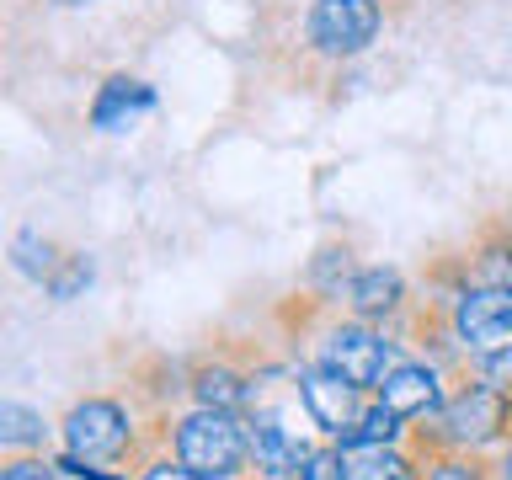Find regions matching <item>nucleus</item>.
<instances>
[{
    "mask_svg": "<svg viewBox=\"0 0 512 480\" xmlns=\"http://www.w3.org/2000/svg\"><path fill=\"white\" fill-rule=\"evenodd\" d=\"M59 443H64V454L139 475V464L150 459V443H166V432L139 427V416L118 395H86L59 416Z\"/></svg>",
    "mask_w": 512,
    "mask_h": 480,
    "instance_id": "1",
    "label": "nucleus"
},
{
    "mask_svg": "<svg viewBox=\"0 0 512 480\" xmlns=\"http://www.w3.org/2000/svg\"><path fill=\"white\" fill-rule=\"evenodd\" d=\"M411 448H496V443H512V395L496 390V384L464 374V384H454L443 400L438 416L427 422H411Z\"/></svg>",
    "mask_w": 512,
    "mask_h": 480,
    "instance_id": "2",
    "label": "nucleus"
},
{
    "mask_svg": "<svg viewBox=\"0 0 512 480\" xmlns=\"http://www.w3.org/2000/svg\"><path fill=\"white\" fill-rule=\"evenodd\" d=\"M166 448L187 464V470H198L208 480H246V470H251V422L240 411L192 406L171 422Z\"/></svg>",
    "mask_w": 512,
    "mask_h": 480,
    "instance_id": "3",
    "label": "nucleus"
},
{
    "mask_svg": "<svg viewBox=\"0 0 512 480\" xmlns=\"http://www.w3.org/2000/svg\"><path fill=\"white\" fill-rule=\"evenodd\" d=\"M310 363H326L336 374H347L352 384L363 390H379L384 374L400 363V342L374 320H358V315H331L315 336V358Z\"/></svg>",
    "mask_w": 512,
    "mask_h": 480,
    "instance_id": "4",
    "label": "nucleus"
},
{
    "mask_svg": "<svg viewBox=\"0 0 512 480\" xmlns=\"http://www.w3.org/2000/svg\"><path fill=\"white\" fill-rule=\"evenodd\" d=\"M384 27L379 0H310L304 11V48L320 59H358Z\"/></svg>",
    "mask_w": 512,
    "mask_h": 480,
    "instance_id": "5",
    "label": "nucleus"
},
{
    "mask_svg": "<svg viewBox=\"0 0 512 480\" xmlns=\"http://www.w3.org/2000/svg\"><path fill=\"white\" fill-rule=\"evenodd\" d=\"M294 400H299L304 422H310L326 443H336L342 432L358 427V416L368 411L374 390L352 384L347 374H336V368H326V363H304L294 374Z\"/></svg>",
    "mask_w": 512,
    "mask_h": 480,
    "instance_id": "6",
    "label": "nucleus"
},
{
    "mask_svg": "<svg viewBox=\"0 0 512 480\" xmlns=\"http://www.w3.org/2000/svg\"><path fill=\"white\" fill-rule=\"evenodd\" d=\"M448 320H454L464 358L507 347L512 342V283H470L454 304H448Z\"/></svg>",
    "mask_w": 512,
    "mask_h": 480,
    "instance_id": "7",
    "label": "nucleus"
},
{
    "mask_svg": "<svg viewBox=\"0 0 512 480\" xmlns=\"http://www.w3.org/2000/svg\"><path fill=\"white\" fill-rule=\"evenodd\" d=\"M246 422H251V470L272 475V480H299V470L315 454V443L299 427H288V416L272 406H251Z\"/></svg>",
    "mask_w": 512,
    "mask_h": 480,
    "instance_id": "8",
    "label": "nucleus"
},
{
    "mask_svg": "<svg viewBox=\"0 0 512 480\" xmlns=\"http://www.w3.org/2000/svg\"><path fill=\"white\" fill-rule=\"evenodd\" d=\"M256 395H262V368H246V363L224 358V352L187 363V400H192V406L240 411V416H246L256 406Z\"/></svg>",
    "mask_w": 512,
    "mask_h": 480,
    "instance_id": "9",
    "label": "nucleus"
},
{
    "mask_svg": "<svg viewBox=\"0 0 512 480\" xmlns=\"http://www.w3.org/2000/svg\"><path fill=\"white\" fill-rule=\"evenodd\" d=\"M374 400H384V406L395 416H406V422H427V416H438L443 400H448L443 368L427 363V358H400L374 390Z\"/></svg>",
    "mask_w": 512,
    "mask_h": 480,
    "instance_id": "10",
    "label": "nucleus"
},
{
    "mask_svg": "<svg viewBox=\"0 0 512 480\" xmlns=\"http://www.w3.org/2000/svg\"><path fill=\"white\" fill-rule=\"evenodd\" d=\"M411 310V283H406V272L400 267H358V278H352L347 288V315H358V320H374V326L390 331L395 320H406Z\"/></svg>",
    "mask_w": 512,
    "mask_h": 480,
    "instance_id": "11",
    "label": "nucleus"
},
{
    "mask_svg": "<svg viewBox=\"0 0 512 480\" xmlns=\"http://www.w3.org/2000/svg\"><path fill=\"white\" fill-rule=\"evenodd\" d=\"M155 107H160V96H155L150 80L118 70V75H107L102 86H96L86 118H91V128H102V134H123V128H134L144 112H155Z\"/></svg>",
    "mask_w": 512,
    "mask_h": 480,
    "instance_id": "12",
    "label": "nucleus"
},
{
    "mask_svg": "<svg viewBox=\"0 0 512 480\" xmlns=\"http://www.w3.org/2000/svg\"><path fill=\"white\" fill-rule=\"evenodd\" d=\"M358 278V256H352L347 240H326L310 256V272H304V288L315 294V304H347V288Z\"/></svg>",
    "mask_w": 512,
    "mask_h": 480,
    "instance_id": "13",
    "label": "nucleus"
},
{
    "mask_svg": "<svg viewBox=\"0 0 512 480\" xmlns=\"http://www.w3.org/2000/svg\"><path fill=\"white\" fill-rule=\"evenodd\" d=\"M347 459V480H422V459L411 443H390V448H342Z\"/></svg>",
    "mask_w": 512,
    "mask_h": 480,
    "instance_id": "14",
    "label": "nucleus"
},
{
    "mask_svg": "<svg viewBox=\"0 0 512 480\" xmlns=\"http://www.w3.org/2000/svg\"><path fill=\"white\" fill-rule=\"evenodd\" d=\"M54 422L43 411L22 406V400H0V448L6 454H43L48 438H54Z\"/></svg>",
    "mask_w": 512,
    "mask_h": 480,
    "instance_id": "15",
    "label": "nucleus"
},
{
    "mask_svg": "<svg viewBox=\"0 0 512 480\" xmlns=\"http://www.w3.org/2000/svg\"><path fill=\"white\" fill-rule=\"evenodd\" d=\"M464 272H470V283H512V230L507 224L491 219L475 235L470 256H464Z\"/></svg>",
    "mask_w": 512,
    "mask_h": 480,
    "instance_id": "16",
    "label": "nucleus"
},
{
    "mask_svg": "<svg viewBox=\"0 0 512 480\" xmlns=\"http://www.w3.org/2000/svg\"><path fill=\"white\" fill-rule=\"evenodd\" d=\"M411 438V422L406 416H395L384 400H368V411L358 416V427L342 432L336 448H390V443H406Z\"/></svg>",
    "mask_w": 512,
    "mask_h": 480,
    "instance_id": "17",
    "label": "nucleus"
},
{
    "mask_svg": "<svg viewBox=\"0 0 512 480\" xmlns=\"http://www.w3.org/2000/svg\"><path fill=\"white\" fill-rule=\"evenodd\" d=\"M422 480H496V464H486L470 448H416Z\"/></svg>",
    "mask_w": 512,
    "mask_h": 480,
    "instance_id": "18",
    "label": "nucleus"
},
{
    "mask_svg": "<svg viewBox=\"0 0 512 480\" xmlns=\"http://www.w3.org/2000/svg\"><path fill=\"white\" fill-rule=\"evenodd\" d=\"M59 256H64V251H59L43 230H16V240H11V267L22 272L27 283H38V288L48 283V272L59 267Z\"/></svg>",
    "mask_w": 512,
    "mask_h": 480,
    "instance_id": "19",
    "label": "nucleus"
},
{
    "mask_svg": "<svg viewBox=\"0 0 512 480\" xmlns=\"http://www.w3.org/2000/svg\"><path fill=\"white\" fill-rule=\"evenodd\" d=\"M96 283V262L86 251H64L59 256V267L48 272V283H43V294L54 299V304H70V299H80L86 288Z\"/></svg>",
    "mask_w": 512,
    "mask_h": 480,
    "instance_id": "20",
    "label": "nucleus"
},
{
    "mask_svg": "<svg viewBox=\"0 0 512 480\" xmlns=\"http://www.w3.org/2000/svg\"><path fill=\"white\" fill-rule=\"evenodd\" d=\"M0 480H70L59 470V459H43V454H6L0 464Z\"/></svg>",
    "mask_w": 512,
    "mask_h": 480,
    "instance_id": "21",
    "label": "nucleus"
},
{
    "mask_svg": "<svg viewBox=\"0 0 512 480\" xmlns=\"http://www.w3.org/2000/svg\"><path fill=\"white\" fill-rule=\"evenodd\" d=\"M464 368H470L475 379H486V384H496V390H507V395H512V342H507V347L480 352V358H470Z\"/></svg>",
    "mask_w": 512,
    "mask_h": 480,
    "instance_id": "22",
    "label": "nucleus"
},
{
    "mask_svg": "<svg viewBox=\"0 0 512 480\" xmlns=\"http://www.w3.org/2000/svg\"><path fill=\"white\" fill-rule=\"evenodd\" d=\"M299 480H347V459H342V448L336 443H320L310 464L299 470Z\"/></svg>",
    "mask_w": 512,
    "mask_h": 480,
    "instance_id": "23",
    "label": "nucleus"
},
{
    "mask_svg": "<svg viewBox=\"0 0 512 480\" xmlns=\"http://www.w3.org/2000/svg\"><path fill=\"white\" fill-rule=\"evenodd\" d=\"M134 480H208V475L187 470V464H182V459H176L171 448H166V454H150V459H144Z\"/></svg>",
    "mask_w": 512,
    "mask_h": 480,
    "instance_id": "24",
    "label": "nucleus"
},
{
    "mask_svg": "<svg viewBox=\"0 0 512 480\" xmlns=\"http://www.w3.org/2000/svg\"><path fill=\"white\" fill-rule=\"evenodd\" d=\"M491 464H496V480H512V443H502V454H496Z\"/></svg>",
    "mask_w": 512,
    "mask_h": 480,
    "instance_id": "25",
    "label": "nucleus"
},
{
    "mask_svg": "<svg viewBox=\"0 0 512 480\" xmlns=\"http://www.w3.org/2000/svg\"><path fill=\"white\" fill-rule=\"evenodd\" d=\"M246 480H272V475H246Z\"/></svg>",
    "mask_w": 512,
    "mask_h": 480,
    "instance_id": "26",
    "label": "nucleus"
},
{
    "mask_svg": "<svg viewBox=\"0 0 512 480\" xmlns=\"http://www.w3.org/2000/svg\"><path fill=\"white\" fill-rule=\"evenodd\" d=\"M59 6H80V0H59Z\"/></svg>",
    "mask_w": 512,
    "mask_h": 480,
    "instance_id": "27",
    "label": "nucleus"
}]
</instances>
